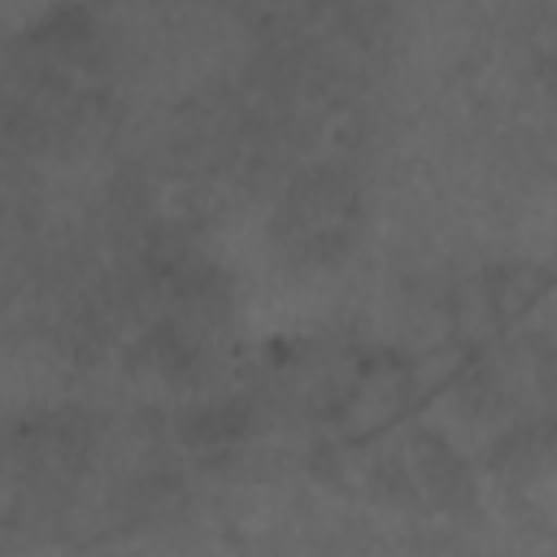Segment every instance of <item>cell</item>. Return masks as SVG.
<instances>
[{
    "instance_id": "cell-1",
    "label": "cell",
    "mask_w": 557,
    "mask_h": 557,
    "mask_svg": "<svg viewBox=\"0 0 557 557\" xmlns=\"http://www.w3.org/2000/svg\"><path fill=\"white\" fill-rule=\"evenodd\" d=\"M418 479H422V487L440 500V505H461V500H470V474L461 470V461L448 453V444L444 440H435V435H422V444H418Z\"/></svg>"
}]
</instances>
